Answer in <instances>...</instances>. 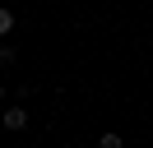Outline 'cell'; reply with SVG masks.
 I'll return each instance as SVG.
<instances>
[{
    "instance_id": "obj_1",
    "label": "cell",
    "mask_w": 153,
    "mask_h": 148,
    "mask_svg": "<svg viewBox=\"0 0 153 148\" xmlns=\"http://www.w3.org/2000/svg\"><path fill=\"white\" fill-rule=\"evenodd\" d=\"M0 125H5V130H23V125H28V111H23V107H5V111H0Z\"/></svg>"
},
{
    "instance_id": "obj_2",
    "label": "cell",
    "mask_w": 153,
    "mask_h": 148,
    "mask_svg": "<svg viewBox=\"0 0 153 148\" xmlns=\"http://www.w3.org/2000/svg\"><path fill=\"white\" fill-rule=\"evenodd\" d=\"M10 33H14V9L0 5V37H10Z\"/></svg>"
},
{
    "instance_id": "obj_3",
    "label": "cell",
    "mask_w": 153,
    "mask_h": 148,
    "mask_svg": "<svg viewBox=\"0 0 153 148\" xmlns=\"http://www.w3.org/2000/svg\"><path fill=\"white\" fill-rule=\"evenodd\" d=\"M97 148H125V139H121V134H116V130H107V134H102V139H97Z\"/></svg>"
},
{
    "instance_id": "obj_4",
    "label": "cell",
    "mask_w": 153,
    "mask_h": 148,
    "mask_svg": "<svg viewBox=\"0 0 153 148\" xmlns=\"http://www.w3.org/2000/svg\"><path fill=\"white\" fill-rule=\"evenodd\" d=\"M10 60H14V46H10V42H0V65H10Z\"/></svg>"
},
{
    "instance_id": "obj_5",
    "label": "cell",
    "mask_w": 153,
    "mask_h": 148,
    "mask_svg": "<svg viewBox=\"0 0 153 148\" xmlns=\"http://www.w3.org/2000/svg\"><path fill=\"white\" fill-rule=\"evenodd\" d=\"M0 102H5V83H0Z\"/></svg>"
}]
</instances>
